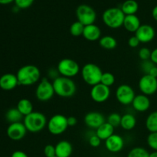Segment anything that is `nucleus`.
Returning <instances> with one entry per match:
<instances>
[{
	"label": "nucleus",
	"mask_w": 157,
	"mask_h": 157,
	"mask_svg": "<svg viewBox=\"0 0 157 157\" xmlns=\"http://www.w3.org/2000/svg\"><path fill=\"white\" fill-rule=\"evenodd\" d=\"M16 108L23 116L25 117L33 112V104L29 99L23 98L18 101Z\"/></svg>",
	"instance_id": "24"
},
{
	"label": "nucleus",
	"mask_w": 157,
	"mask_h": 157,
	"mask_svg": "<svg viewBox=\"0 0 157 157\" xmlns=\"http://www.w3.org/2000/svg\"><path fill=\"white\" fill-rule=\"evenodd\" d=\"M147 144L154 151H157V132L150 133L147 136Z\"/></svg>",
	"instance_id": "33"
},
{
	"label": "nucleus",
	"mask_w": 157,
	"mask_h": 157,
	"mask_svg": "<svg viewBox=\"0 0 157 157\" xmlns=\"http://www.w3.org/2000/svg\"><path fill=\"white\" fill-rule=\"evenodd\" d=\"M73 153V147L67 140H61L55 145L57 157H70Z\"/></svg>",
	"instance_id": "20"
},
{
	"label": "nucleus",
	"mask_w": 157,
	"mask_h": 157,
	"mask_svg": "<svg viewBox=\"0 0 157 157\" xmlns=\"http://www.w3.org/2000/svg\"><path fill=\"white\" fill-rule=\"evenodd\" d=\"M76 16L78 21L84 26L94 24L97 14L94 9L88 5H80L76 9Z\"/></svg>",
	"instance_id": "9"
},
{
	"label": "nucleus",
	"mask_w": 157,
	"mask_h": 157,
	"mask_svg": "<svg viewBox=\"0 0 157 157\" xmlns=\"http://www.w3.org/2000/svg\"><path fill=\"white\" fill-rule=\"evenodd\" d=\"M95 134L101 140H104L108 139L110 136L114 134V127L112 125H110L109 123L106 121L105 123L100 126L98 129L96 130V133Z\"/></svg>",
	"instance_id": "22"
},
{
	"label": "nucleus",
	"mask_w": 157,
	"mask_h": 157,
	"mask_svg": "<svg viewBox=\"0 0 157 157\" xmlns=\"http://www.w3.org/2000/svg\"><path fill=\"white\" fill-rule=\"evenodd\" d=\"M152 15H153V18L157 21V6H155L152 10Z\"/></svg>",
	"instance_id": "44"
},
{
	"label": "nucleus",
	"mask_w": 157,
	"mask_h": 157,
	"mask_svg": "<svg viewBox=\"0 0 157 157\" xmlns=\"http://www.w3.org/2000/svg\"><path fill=\"white\" fill-rule=\"evenodd\" d=\"M124 147V138L117 134H113L105 140V147L109 152L117 153L121 152Z\"/></svg>",
	"instance_id": "16"
},
{
	"label": "nucleus",
	"mask_w": 157,
	"mask_h": 157,
	"mask_svg": "<svg viewBox=\"0 0 157 157\" xmlns=\"http://www.w3.org/2000/svg\"><path fill=\"white\" fill-rule=\"evenodd\" d=\"M44 156L46 157H55L56 156L55 153V146L52 144H48L44 149Z\"/></svg>",
	"instance_id": "36"
},
{
	"label": "nucleus",
	"mask_w": 157,
	"mask_h": 157,
	"mask_svg": "<svg viewBox=\"0 0 157 157\" xmlns=\"http://www.w3.org/2000/svg\"><path fill=\"white\" fill-rule=\"evenodd\" d=\"M13 1H15V0H0V4L7 5V4H9V3H11Z\"/></svg>",
	"instance_id": "45"
},
{
	"label": "nucleus",
	"mask_w": 157,
	"mask_h": 157,
	"mask_svg": "<svg viewBox=\"0 0 157 157\" xmlns=\"http://www.w3.org/2000/svg\"><path fill=\"white\" fill-rule=\"evenodd\" d=\"M78 123V120L75 117H67V124H68V127H74Z\"/></svg>",
	"instance_id": "41"
},
{
	"label": "nucleus",
	"mask_w": 157,
	"mask_h": 157,
	"mask_svg": "<svg viewBox=\"0 0 157 157\" xmlns=\"http://www.w3.org/2000/svg\"><path fill=\"white\" fill-rule=\"evenodd\" d=\"M99 44L102 48L106 50H113L116 48L117 41L116 38L111 35H104L100 38Z\"/></svg>",
	"instance_id": "26"
},
{
	"label": "nucleus",
	"mask_w": 157,
	"mask_h": 157,
	"mask_svg": "<svg viewBox=\"0 0 157 157\" xmlns=\"http://www.w3.org/2000/svg\"><path fill=\"white\" fill-rule=\"evenodd\" d=\"M140 25V20L136 15H125L123 26L127 32L135 33Z\"/></svg>",
	"instance_id": "21"
},
{
	"label": "nucleus",
	"mask_w": 157,
	"mask_h": 157,
	"mask_svg": "<svg viewBox=\"0 0 157 157\" xmlns=\"http://www.w3.org/2000/svg\"><path fill=\"white\" fill-rule=\"evenodd\" d=\"M121 117H122V116L119 113H112L107 117V122L109 123L110 125H112L115 128V127L121 126Z\"/></svg>",
	"instance_id": "32"
},
{
	"label": "nucleus",
	"mask_w": 157,
	"mask_h": 157,
	"mask_svg": "<svg viewBox=\"0 0 157 157\" xmlns=\"http://www.w3.org/2000/svg\"><path fill=\"white\" fill-rule=\"evenodd\" d=\"M18 85L32 86L38 82L41 78V72L37 66L27 64L20 67L16 73Z\"/></svg>",
	"instance_id": "1"
},
{
	"label": "nucleus",
	"mask_w": 157,
	"mask_h": 157,
	"mask_svg": "<svg viewBox=\"0 0 157 157\" xmlns=\"http://www.w3.org/2000/svg\"><path fill=\"white\" fill-rule=\"evenodd\" d=\"M11 157H29L25 152L21 151V150H16L13 152Z\"/></svg>",
	"instance_id": "42"
},
{
	"label": "nucleus",
	"mask_w": 157,
	"mask_h": 157,
	"mask_svg": "<svg viewBox=\"0 0 157 157\" xmlns=\"http://www.w3.org/2000/svg\"><path fill=\"white\" fill-rule=\"evenodd\" d=\"M146 127L150 133L157 132V111H153L149 114L146 120Z\"/></svg>",
	"instance_id": "28"
},
{
	"label": "nucleus",
	"mask_w": 157,
	"mask_h": 157,
	"mask_svg": "<svg viewBox=\"0 0 157 157\" xmlns=\"http://www.w3.org/2000/svg\"><path fill=\"white\" fill-rule=\"evenodd\" d=\"M27 129L25 127L24 124L21 122L10 124L8 127L6 133L9 139L14 141H19L25 136L27 133Z\"/></svg>",
	"instance_id": "13"
},
{
	"label": "nucleus",
	"mask_w": 157,
	"mask_h": 157,
	"mask_svg": "<svg viewBox=\"0 0 157 157\" xmlns=\"http://www.w3.org/2000/svg\"><path fill=\"white\" fill-rule=\"evenodd\" d=\"M104 72L101 67L93 63H87L81 68V77L84 82L90 86H94L101 83Z\"/></svg>",
	"instance_id": "5"
},
{
	"label": "nucleus",
	"mask_w": 157,
	"mask_h": 157,
	"mask_svg": "<svg viewBox=\"0 0 157 157\" xmlns=\"http://www.w3.org/2000/svg\"><path fill=\"white\" fill-rule=\"evenodd\" d=\"M138 55L139 58L144 61H147V60H150V56H151V51L148 48L144 47L140 48L138 52Z\"/></svg>",
	"instance_id": "34"
},
{
	"label": "nucleus",
	"mask_w": 157,
	"mask_h": 157,
	"mask_svg": "<svg viewBox=\"0 0 157 157\" xmlns=\"http://www.w3.org/2000/svg\"><path fill=\"white\" fill-rule=\"evenodd\" d=\"M138 85L143 94L153 95L157 91V78L150 75H144L140 79Z\"/></svg>",
	"instance_id": "11"
},
{
	"label": "nucleus",
	"mask_w": 157,
	"mask_h": 157,
	"mask_svg": "<svg viewBox=\"0 0 157 157\" xmlns=\"http://www.w3.org/2000/svg\"><path fill=\"white\" fill-rule=\"evenodd\" d=\"M140 44V41H139V39H138L137 37H136V35L130 37V38H129L128 44L130 47L133 48H134L138 47Z\"/></svg>",
	"instance_id": "39"
},
{
	"label": "nucleus",
	"mask_w": 157,
	"mask_h": 157,
	"mask_svg": "<svg viewBox=\"0 0 157 157\" xmlns=\"http://www.w3.org/2000/svg\"><path fill=\"white\" fill-rule=\"evenodd\" d=\"M84 122L87 127L94 130H97L100 126L106 122V119L101 113L91 111L87 113L84 116Z\"/></svg>",
	"instance_id": "15"
},
{
	"label": "nucleus",
	"mask_w": 157,
	"mask_h": 157,
	"mask_svg": "<svg viewBox=\"0 0 157 157\" xmlns=\"http://www.w3.org/2000/svg\"><path fill=\"white\" fill-rule=\"evenodd\" d=\"M110 96V87L99 83L93 86L90 90V98L96 103H104L109 99Z\"/></svg>",
	"instance_id": "12"
},
{
	"label": "nucleus",
	"mask_w": 157,
	"mask_h": 157,
	"mask_svg": "<svg viewBox=\"0 0 157 157\" xmlns=\"http://www.w3.org/2000/svg\"><path fill=\"white\" fill-rule=\"evenodd\" d=\"M88 142L90 146H91L94 148H97V147H99L101 146V140L96 134H94L90 136V138L88 140Z\"/></svg>",
	"instance_id": "38"
},
{
	"label": "nucleus",
	"mask_w": 157,
	"mask_h": 157,
	"mask_svg": "<svg viewBox=\"0 0 157 157\" xmlns=\"http://www.w3.org/2000/svg\"><path fill=\"white\" fill-rule=\"evenodd\" d=\"M125 14L121 8L112 7L106 9L102 15V19L104 24L110 29H116L124 25Z\"/></svg>",
	"instance_id": "4"
},
{
	"label": "nucleus",
	"mask_w": 157,
	"mask_h": 157,
	"mask_svg": "<svg viewBox=\"0 0 157 157\" xmlns=\"http://www.w3.org/2000/svg\"><path fill=\"white\" fill-rule=\"evenodd\" d=\"M52 84L55 94L61 98H71L76 93V84L71 78L59 76L53 80Z\"/></svg>",
	"instance_id": "2"
},
{
	"label": "nucleus",
	"mask_w": 157,
	"mask_h": 157,
	"mask_svg": "<svg viewBox=\"0 0 157 157\" xmlns=\"http://www.w3.org/2000/svg\"><path fill=\"white\" fill-rule=\"evenodd\" d=\"M82 36L87 41H98V40H100V38H101V29L94 24L84 26Z\"/></svg>",
	"instance_id": "19"
},
{
	"label": "nucleus",
	"mask_w": 157,
	"mask_h": 157,
	"mask_svg": "<svg viewBox=\"0 0 157 157\" xmlns=\"http://www.w3.org/2000/svg\"><path fill=\"white\" fill-rule=\"evenodd\" d=\"M136 94L131 86L128 84H121L117 88L116 98L118 102L122 105L132 104Z\"/></svg>",
	"instance_id": "10"
},
{
	"label": "nucleus",
	"mask_w": 157,
	"mask_h": 157,
	"mask_svg": "<svg viewBox=\"0 0 157 157\" xmlns=\"http://www.w3.org/2000/svg\"><path fill=\"white\" fill-rule=\"evenodd\" d=\"M150 100L148 98V96L145 94H138L136 95L132 102V106L133 109L136 111L140 112H146L150 109Z\"/></svg>",
	"instance_id": "17"
},
{
	"label": "nucleus",
	"mask_w": 157,
	"mask_h": 157,
	"mask_svg": "<svg viewBox=\"0 0 157 157\" xmlns=\"http://www.w3.org/2000/svg\"><path fill=\"white\" fill-rule=\"evenodd\" d=\"M24 119V116L17 108H10L6 113V120L9 124L21 122Z\"/></svg>",
	"instance_id": "27"
},
{
	"label": "nucleus",
	"mask_w": 157,
	"mask_h": 157,
	"mask_svg": "<svg viewBox=\"0 0 157 157\" xmlns=\"http://www.w3.org/2000/svg\"><path fill=\"white\" fill-rule=\"evenodd\" d=\"M18 85L16 75L7 73L0 77V88L4 90H12Z\"/></svg>",
	"instance_id": "18"
},
{
	"label": "nucleus",
	"mask_w": 157,
	"mask_h": 157,
	"mask_svg": "<svg viewBox=\"0 0 157 157\" xmlns=\"http://www.w3.org/2000/svg\"><path fill=\"white\" fill-rule=\"evenodd\" d=\"M150 153L144 147H136L128 153L127 157H149Z\"/></svg>",
	"instance_id": "30"
},
{
	"label": "nucleus",
	"mask_w": 157,
	"mask_h": 157,
	"mask_svg": "<svg viewBox=\"0 0 157 157\" xmlns=\"http://www.w3.org/2000/svg\"><path fill=\"white\" fill-rule=\"evenodd\" d=\"M149 157H157V151H153V153H150Z\"/></svg>",
	"instance_id": "46"
},
{
	"label": "nucleus",
	"mask_w": 157,
	"mask_h": 157,
	"mask_svg": "<svg viewBox=\"0 0 157 157\" xmlns=\"http://www.w3.org/2000/svg\"><path fill=\"white\" fill-rule=\"evenodd\" d=\"M136 124V119L133 114L131 113H125L121 117V127H122L124 130H132L133 129L135 128Z\"/></svg>",
	"instance_id": "23"
},
{
	"label": "nucleus",
	"mask_w": 157,
	"mask_h": 157,
	"mask_svg": "<svg viewBox=\"0 0 157 157\" xmlns=\"http://www.w3.org/2000/svg\"><path fill=\"white\" fill-rule=\"evenodd\" d=\"M47 127L51 134L55 135V136L62 134L67 130L68 127L67 117L62 114L53 115L49 119L47 124Z\"/></svg>",
	"instance_id": "6"
},
{
	"label": "nucleus",
	"mask_w": 157,
	"mask_h": 157,
	"mask_svg": "<svg viewBox=\"0 0 157 157\" xmlns=\"http://www.w3.org/2000/svg\"><path fill=\"white\" fill-rule=\"evenodd\" d=\"M55 157H57V156H55Z\"/></svg>",
	"instance_id": "47"
},
{
	"label": "nucleus",
	"mask_w": 157,
	"mask_h": 157,
	"mask_svg": "<svg viewBox=\"0 0 157 157\" xmlns=\"http://www.w3.org/2000/svg\"><path fill=\"white\" fill-rule=\"evenodd\" d=\"M148 75H151V76L157 78V66L156 65H154L151 69H150V72H149Z\"/></svg>",
	"instance_id": "43"
},
{
	"label": "nucleus",
	"mask_w": 157,
	"mask_h": 157,
	"mask_svg": "<svg viewBox=\"0 0 157 157\" xmlns=\"http://www.w3.org/2000/svg\"><path fill=\"white\" fill-rule=\"evenodd\" d=\"M53 84L46 78H43L38 83L35 90V96L37 99L42 102L49 101L55 95Z\"/></svg>",
	"instance_id": "8"
},
{
	"label": "nucleus",
	"mask_w": 157,
	"mask_h": 157,
	"mask_svg": "<svg viewBox=\"0 0 157 157\" xmlns=\"http://www.w3.org/2000/svg\"><path fill=\"white\" fill-rule=\"evenodd\" d=\"M33 2L34 0H15V6L18 9H27L32 6Z\"/></svg>",
	"instance_id": "35"
},
{
	"label": "nucleus",
	"mask_w": 157,
	"mask_h": 157,
	"mask_svg": "<svg viewBox=\"0 0 157 157\" xmlns=\"http://www.w3.org/2000/svg\"><path fill=\"white\" fill-rule=\"evenodd\" d=\"M121 9L125 15H135L139 9V5L135 0H126L122 4Z\"/></svg>",
	"instance_id": "25"
},
{
	"label": "nucleus",
	"mask_w": 157,
	"mask_h": 157,
	"mask_svg": "<svg viewBox=\"0 0 157 157\" xmlns=\"http://www.w3.org/2000/svg\"><path fill=\"white\" fill-rule=\"evenodd\" d=\"M101 83L109 87H111L115 83L114 75L110 72H104L101 77Z\"/></svg>",
	"instance_id": "31"
},
{
	"label": "nucleus",
	"mask_w": 157,
	"mask_h": 157,
	"mask_svg": "<svg viewBox=\"0 0 157 157\" xmlns=\"http://www.w3.org/2000/svg\"><path fill=\"white\" fill-rule=\"evenodd\" d=\"M57 69L61 76L71 78L78 75L80 71V66L75 60L64 58L58 62Z\"/></svg>",
	"instance_id": "7"
},
{
	"label": "nucleus",
	"mask_w": 157,
	"mask_h": 157,
	"mask_svg": "<svg viewBox=\"0 0 157 157\" xmlns=\"http://www.w3.org/2000/svg\"><path fill=\"white\" fill-rule=\"evenodd\" d=\"M23 124L28 131L31 133H38L44 130L47 126V118L40 112L33 111L30 114L24 117Z\"/></svg>",
	"instance_id": "3"
},
{
	"label": "nucleus",
	"mask_w": 157,
	"mask_h": 157,
	"mask_svg": "<svg viewBox=\"0 0 157 157\" xmlns=\"http://www.w3.org/2000/svg\"><path fill=\"white\" fill-rule=\"evenodd\" d=\"M84 25L80 21H77L72 23L70 26V33L74 37H79L83 35Z\"/></svg>",
	"instance_id": "29"
},
{
	"label": "nucleus",
	"mask_w": 157,
	"mask_h": 157,
	"mask_svg": "<svg viewBox=\"0 0 157 157\" xmlns=\"http://www.w3.org/2000/svg\"><path fill=\"white\" fill-rule=\"evenodd\" d=\"M135 35L137 37L140 43H149L153 41L156 35V32L153 26L148 24L141 25L138 30L135 32Z\"/></svg>",
	"instance_id": "14"
},
{
	"label": "nucleus",
	"mask_w": 157,
	"mask_h": 157,
	"mask_svg": "<svg viewBox=\"0 0 157 157\" xmlns=\"http://www.w3.org/2000/svg\"><path fill=\"white\" fill-rule=\"evenodd\" d=\"M150 61L154 64H157V48L151 51V56H150Z\"/></svg>",
	"instance_id": "40"
},
{
	"label": "nucleus",
	"mask_w": 157,
	"mask_h": 157,
	"mask_svg": "<svg viewBox=\"0 0 157 157\" xmlns=\"http://www.w3.org/2000/svg\"><path fill=\"white\" fill-rule=\"evenodd\" d=\"M154 65H156V64H153L150 60L144 61L142 62V64H141V69H142V71L144 72L145 75H148L150 69H151Z\"/></svg>",
	"instance_id": "37"
}]
</instances>
